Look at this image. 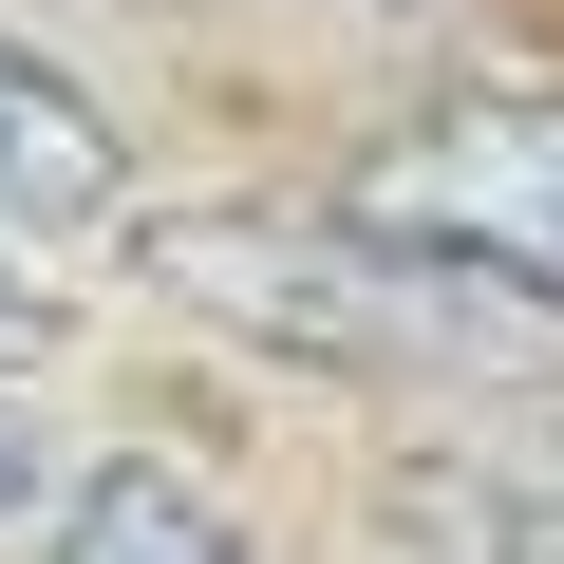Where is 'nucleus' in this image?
<instances>
[{
  "instance_id": "1",
  "label": "nucleus",
  "mask_w": 564,
  "mask_h": 564,
  "mask_svg": "<svg viewBox=\"0 0 564 564\" xmlns=\"http://www.w3.org/2000/svg\"><path fill=\"white\" fill-rule=\"evenodd\" d=\"M339 226H377V245L489 282V302L564 321V95H452V113H414L395 151H358Z\"/></svg>"
},
{
  "instance_id": "2",
  "label": "nucleus",
  "mask_w": 564,
  "mask_h": 564,
  "mask_svg": "<svg viewBox=\"0 0 564 564\" xmlns=\"http://www.w3.org/2000/svg\"><path fill=\"white\" fill-rule=\"evenodd\" d=\"M113 226H132V132H113L57 57H20V39H0V282L95 263Z\"/></svg>"
},
{
  "instance_id": "3",
  "label": "nucleus",
  "mask_w": 564,
  "mask_h": 564,
  "mask_svg": "<svg viewBox=\"0 0 564 564\" xmlns=\"http://www.w3.org/2000/svg\"><path fill=\"white\" fill-rule=\"evenodd\" d=\"M57 564H263L170 452H95L76 470V508H57Z\"/></svg>"
},
{
  "instance_id": "4",
  "label": "nucleus",
  "mask_w": 564,
  "mask_h": 564,
  "mask_svg": "<svg viewBox=\"0 0 564 564\" xmlns=\"http://www.w3.org/2000/svg\"><path fill=\"white\" fill-rule=\"evenodd\" d=\"M395 527H414L433 564H564V470H470V452H433V470L395 489Z\"/></svg>"
}]
</instances>
